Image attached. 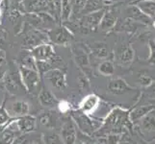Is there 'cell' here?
Returning a JSON list of instances; mask_svg holds the SVG:
<instances>
[{
    "instance_id": "6",
    "label": "cell",
    "mask_w": 155,
    "mask_h": 144,
    "mask_svg": "<svg viewBox=\"0 0 155 144\" xmlns=\"http://www.w3.org/2000/svg\"><path fill=\"white\" fill-rule=\"evenodd\" d=\"M106 90L109 94L115 96H120L130 92L137 91V89L135 88L131 87L124 79H122L120 77L110 79L108 84H107Z\"/></svg>"
},
{
    "instance_id": "21",
    "label": "cell",
    "mask_w": 155,
    "mask_h": 144,
    "mask_svg": "<svg viewBox=\"0 0 155 144\" xmlns=\"http://www.w3.org/2000/svg\"><path fill=\"white\" fill-rule=\"evenodd\" d=\"M108 3L109 1H106V0H86L85 6L80 14L83 17V15L97 12V11H100L102 9H106Z\"/></svg>"
},
{
    "instance_id": "13",
    "label": "cell",
    "mask_w": 155,
    "mask_h": 144,
    "mask_svg": "<svg viewBox=\"0 0 155 144\" xmlns=\"http://www.w3.org/2000/svg\"><path fill=\"white\" fill-rule=\"evenodd\" d=\"M30 51L36 61H48L55 55L54 47L49 42L39 44Z\"/></svg>"
},
{
    "instance_id": "2",
    "label": "cell",
    "mask_w": 155,
    "mask_h": 144,
    "mask_svg": "<svg viewBox=\"0 0 155 144\" xmlns=\"http://www.w3.org/2000/svg\"><path fill=\"white\" fill-rule=\"evenodd\" d=\"M133 132L147 143L155 140V110L133 125Z\"/></svg>"
},
{
    "instance_id": "35",
    "label": "cell",
    "mask_w": 155,
    "mask_h": 144,
    "mask_svg": "<svg viewBox=\"0 0 155 144\" xmlns=\"http://www.w3.org/2000/svg\"><path fill=\"white\" fill-rule=\"evenodd\" d=\"M142 95H146L147 98L149 100H155V82L151 85L150 87H148L145 92H141Z\"/></svg>"
},
{
    "instance_id": "10",
    "label": "cell",
    "mask_w": 155,
    "mask_h": 144,
    "mask_svg": "<svg viewBox=\"0 0 155 144\" xmlns=\"http://www.w3.org/2000/svg\"><path fill=\"white\" fill-rule=\"evenodd\" d=\"M106 9H102L97 12H94L92 14H89L83 17L78 20L80 26L82 27L85 33H88L89 31H94L95 29H98V26L102 17L105 13Z\"/></svg>"
},
{
    "instance_id": "34",
    "label": "cell",
    "mask_w": 155,
    "mask_h": 144,
    "mask_svg": "<svg viewBox=\"0 0 155 144\" xmlns=\"http://www.w3.org/2000/svg\"><path fill=\"white\" fill-rule=\"evenodd\" d=\"M57 108L59 109V110H60V113L62 114H67L68 111H69L71 110V104H69V102H68V101L66 100H60V102H59Z\"/></svg>"
},
{
    "instance_id": "33",
    "label": "cell",
    "mask_w": 155,
    "mask_h": 144,
    "mask_svg": "<svg viewBox=\"0 0 155 144\" xmlns=\"http://www.w3.org/2000/svg\"><path fill=\"white\" fill-rule=\"evenodd\" d=\"M8 62L6 61V59H5L4 56L0 57V82L2 81L4 79L5 75H6V73L8 71Z\"/></svg>"
},
{
    "instance_id": "3",
    "label": "cell",
    "mask_w": 155,
    "mask_h": 144,
    "mask_svg": "<svg viewBox=\"0 0 155 144\" xmlns=\"http://www.w3.org/2000/svg\"><path fill=\"white\" fill-rule=\"evenodd\" d=\"M46 35L51 43L57 45H69L74 39L73 33L64 24L53 27L47 32Z\"/></svg>"
},
{
    "instance_id": "27",
    "label": "cell",
    "mask_w": 155,
    "mask_h": 144,
    "mask_svg": "<svg viewBox=\"0 0 155 144\" xmlns=\"http://www.w3.org/2000/svg\"><path fill=\"white\" fill-rule=\"evenodd\" d=\"M136 80H137V83L139 84V86L143 88H147L155 82V78L151 74L147 73L146 71L138 72L136 74Z\"/></svg>"
},
{
    "instance_id": "29",
    "label": "cell",
    "mask_w": 155,
    "mask_h": 144,
    "mask_svg": "<svg viewBox=\"0 0 155 144\" xmlns=\"http://www.w3.org/2000/svg\"><path fill=\"white\" fill-rule=\"evenodd\" d=\"M41 139L45 144H63L60 135H58L53 130H48L46 133H44L41 136Z\"/></svg>"
},
{
    "instance_id": "7",
    "label": "cell",
    "mask_w": 155,
    "mask_h": 144,
    "mask_svg": "<svg viewBox=\"0 0 155 144\" xmlns=\"http://www.w3.org/2000/svg\"><path fill=\"white\" fill-rule=\"evenodd\" d=\"M13 124L19 135L31 134L37 131V118L30 114L15 117Z\"/></svg>"
},
{
    "instance_id": "18",
    "label": "cell",
    "mask_w": 155,
    "mask_h": 144,
    "mask_svg": "<svg viewBox=\"0 0 155 144\" xmlns=\"http://www.w3.org/2000/svg\"><path fill=\"white\" fill-rule=\"evenodd\" d=\"M125 13H126L127 18H130L134 21H137V22L142 23L146 26L147 24H150L152 21V18H150L146 14H143L136 5H130V6H128L126 8Z\"/></svg>"
},
{
    "instance_id": "17",
    "label": "cell",
    "mask_w": 155,
    "mask_h": 144,
    "mask_svg": "<svg viewBox=\"0 0 155 144\" xmlns=\"http://www.w3.org/2000/svg\"><path fill=\"white\" fill-rule=\"evenodd\" d=\"M117 22V15L114 9H106L105 13L101 19L98 29L102 32H109L110 30L114 29Z\"/></svg>"
},
{
    "instance_id": "31",
    "label": "cell",
    "mask_w": 155,
    "mask_h": 144,
    "mask_svg": "<svg viewBox=\"0 0 155 144\" xmlns=\"http://www.w3.org/2000/svg\"><path fill=\"white\" fill-rule=\"evenodd\" d=\"M117 144H138L137 140L130 134V131H126L120 134V140Z\"/></svg>"
},
{
    "instance_id": "36",
    "label": "cell",
    "mask_w": 155,
    "mask_h": 144,
    "mask_svg": "<svg viewBox=\"0 0 155 144\" xmlns=\"http://www.w3.org/2000/svg\"><path fill=\"white\" fill-rule=\"evenodd\" d=\"M149 49H150V55L148 57V62L155 65V42L153 40L149 41Z\"/></svg>"
},
{
    "instance_id": "37",
    "label": "cell",
    "mask_w": 155,
    "mask_h": 144,
    "mask_svg": "<svg viewBox=\"0 0 155 144\" xmlns=\"http://www.w3.org/2000/svg\"><path fill=\"white\" fill-rule=\"evenodd\" d=\"M5 40H6V33L3 31H0V50L2 51L3 45L5 43Z\"/></svg>"
},
{
    "instance_id": "8",
    "label": "cell",
    "mask_w": 155,
    "mask_h": 144,
    "mask_svg": "<svg viewBox=\"0 0 155 144\" xmlns=\"http://www.w3.org/2000/svg\"><path fill=\"white\" fill-rule=\"evenodd\" d=\"M60 136L63 144H75L77 140V126L71 117L67 118L61 126Z\"/></svg>"
},
{
    "instance_id": "32",
    "label": "cell",
    "mask_w": 155,
    "mask_h": 144,
    "mask_svg": "<svg viewBox=\"0 0 155 144\" xmlns=\"http://www.w3.org/2000/svg\"><path fill=\"white\" fill-rule=\"evenodd\" d=\"M86 0H72V12L71 15H73L74 18H77V15L81 13V11L83 10Z\"/></svg>"
},
{
    "instance_id": "41",
    "label": "cell",
    "mask_w": 155,
    "mask_h": 144,
    "mask_svg": "<svg viewBox=\"0 0 155 144\" xmlns=\"http://www.w3.org/2000/svg\"><path fill=\"white\" fill-rule=\"evenodd\" d=\"M140 1H147V0H137L136 2H140Z\"/></svg>"
},
{
    "instance_id": "12",
    "label": "cell",
    "mask_w": 155,
    "mask_h": 144,
    "mask_svg": "<svg viewBox=\"0 0 155 144\" xmlns=\"http://www.w3.org/2000/svg\"><path fill=\"white\" fill-rule=\"evenodd\" d=\"M47 40H48L47 35L42 34L41 31L33 29L29 31L28 33L25 35L23 39V44H24L25 49L31 50V49H33L34 47L38 46L39 44L45 43Z\"/></svg>"
},
{
    "instance_id": "23",
    "label": "cell",
    "mask_w": 155,
    "mask_h": 144,
    "mask_svg": "<svg viewBox=\"0 0 155 144\" xmlns=\"http://www.w3.org/2000/svg\"><path fill=\"white\" fill-rule=\"evenodd\" d=\"M143 25L142 23H139L137 21H134L130 18H126L124 20H121L120 21L119 23L117 22L115 28L117 27V31H124V32H127V33L129 34H134L135 32L139 29V27H143Z\"/></svg>"
},
{
    "instance_id": "11",
    "label": "cell",
    "mask_w": 155,
    "mask_h": 144,
    "mask_svg": "<svg viewBox=\"0 0 155 144\" xmlns=\"http://www.w3.org/2000/svg\"><path fill=\"white\" fill-rule=\"evenodd\" d=\"M117 62L122 66H128L134 61L135 52L130 43L121 44L117 47V49L115 53Z\"/></svg>"
},
{
    "instance_id": "19",
    "label": "cell",
    "mask_w": 155,
    "mask_h": 144,
    "mask_svg": "<svg viewBox=\"0 0 155 144\" xmlns=\"http://www.w3.org/2000/svg\"><path fill=\"white\" fill-rule=\"evenodd\" d=\"M17 65L19 66H22L25 68H29V69H33V70L38 71V68H37V62L34 57L32 56L31 51L27 49H23L19 53V55L18 57V62Z\"/></svg>"
},
{
    "instance_id": "15",
    "label": "cell",
    "mask_w": 155,
    "mask_h": 144,
    "mask_svg": "<svg viewBox=\"0 0 155 144\" xmlns=\"http://www.w3.org/2000/svg\"><path fill=\"white\" fill-rule=\"evenodd\" d=\"M155 110V105L152 103H143L140 106L135 105V107L129 111V119L132 125H134L135 123L143 118V116H146L147 114H149L150 111Z\"/></svg>"
},
{
    "instance_id": "30",
    "label": "cell",
    "mask_w": 155,
    "mask_h": 144,
    "mask_svg": "<svg viewBox=\"0 0 155 144\" xmlns=\"http://www.w3.org/2000/svg\"><path fill=\"white\" fill-rule=\"evenodd\" d=\"M6 95L4 96V99L2 101V103L0 104V127L6 125L8 122L12 119L10 117V114L8 113V110H6Z\"/></svg>"
},
{
    "instance_id": "22",
    "label": "cell",
    "mask_w": 155,
    "mask_h": 144,
    "mask_svg": "<svg viewBox=\"0 0 155 144\" xmlns=\"http://www.w3.org/2000/svg\"><path fill=\"white\" fill-rule=\"evenodd\" d=\"M88 50L97 59H104L107 60V58L110 56V51L108 46L105 42H94L91 46L88 47Z\"/></svg>"
},
{
    "instance_id": "44",
    "label": "cell",
    "mask_w": 155,
    "mask_h": 144,
    "mask_svg": "<svg viewBox=\"0 0 155 144\" xmlns=\"http://www.w3.org/2000/svg\"><path fill=\"white\" fill-rule=\"evenodd\" d=\"M1 1H2V0H0V3H1Z\"/></svg>"
},
{
    "instance_id": "39",
    "label": "cell",
    "mask_w": 155,
    "mask_h": 144,
    "mask_svg": "<svg viewBox=\"0 0 155 144\" xmlns=\"http://www.w3.org/2000/svg\"><path fill=\"white\" fill-rule=\"evenodd\" d=\"M29 144H41V143L39 142L38 139H31V141H30Z\"/></svg>"
},
{
    "instance_id": "28",
    "label": "cell",
    "mask_w": 155,
    "mask_h": 144,
    "mask_svg": "<svg viewBox=\"0 0 155 144\" xmlns=\"http://www.w3.org/2000/svg\"><path fill=\"white\" fill-rule=\"evenodd\" d=\"M72 12V0H62L61 5V18L63 22H68L71 17Z\"/></svg>"
},
{
    "instance_id": "20",
    "label": "cell",
    "mask_w": 155,
    "mask_h": 144,
    "mask_svg": "<svg viewBox=\"0 0 155 144\" xmlns=\"http://www.w3.org/2000/svg\"><path fill=\"white\" fill-rule=\"evenodd\" d=\"M39 122L41 126L46 128L47 130H54L56 127L57 116L56 113L51 110H46L41 111L39 115Z\"/></svg>"
},
{
    "instance_id": "43",
    "label": "cell",
    "mask_w": 155,
    "mask_h": 144,
    "mask_svg": "<svg viewBox=\"0 0 155 144\" xmlns=\"http://www.w3.org/2000/svg\"><path fill=\"white\" fill-rule=\"evenodd\" d=\"M2 128H3V126H1V127H0V131H1V130H2Z\"/></svg>"
},
{
    "instance_id": "4",
    "label": "cell",
    "mask_w": 155,
    "mask_h": 144,
    "mask_svg": "<svg viewBox=\"0 0 155 144\" xmlns=\"http://www.w3.org/2000/svg\"><path fill=\"white\" fill-rule=\"evenodd\" d=\"M72 55L76 65L78 66L80 70L82 71V74H84L88 79H90L94 74V71L92 66H91L90 58L86 49L80 44L74 45L72 47Z\"/></svg>"
},
{
    "instance_id": "42",
    "label": "cell",
    "mask_w": 155,
    "mask_h": 144,
    "mask_svg": "<svg viewBox=\"0 0 155 144\" xmlns=\"http://www.w3.org/2000/svg\"><path fill=\"white\" fill-rule=\"evenodd\" d=\"M0 17H1V7H0Z\"/></svg>"
},
{
    "instance_id": "40",
    "label": "cell",
    "mask_w": 155,
    "mask_h": 144,
    "mask_svg": "<svg viewBox=\"0 0 155 144\" xmlns=\"http://www.w3.org/2000/svg\"><path fill=\"white\" fill-rule=\"evenodd\" d=\"M2 56H4V54H3V52L0 50V57H2Z\"/></svg>"
},
{
    "instance_id": "9",
    "label": "cell",
    "mask_w": 155,
    "mask_h": 144,
    "mask_svg": "<svg viewBox=\"0 0 155 144\" xmlns=\"http://www.w3.org/2000/svg\"><path fill=\"white\" fill-rule=\"evenodd\" d=\"M45 78L50 83L51 86L59 90H64L68 88L67 74L65 69L54 68L45 74Z\"/></svg>"
},
{
    "instance_id": "16",
    "label": "cell",
    "mask_w": 155,
    "mask_h": 144,
    "mask_svg": "<svg viewBox=\"0 0 155 144\" xmlns=\"http://www.w3.org/2000/svg\"><path fill=\"white\" fill-rule=\"evenodd\" d=\"M38 100L41 106L47 109H53L58 106L60 100L53 94L50 90L47 89L45 86H41L38 92Z\"/></svg>"
},
{
    "instance_id": "5",
    "label": "cell",
    "mask_w": 155,
    "mask_h": 144,
    "mask_svg": "<svg viewBox=\"0 0 155 144\" xmlns=\"http://www.w3.org/2000/svg\"><path fill=\"white\" fill-rule=\"evenodd\" d=\"M18 66L21 80L24 85V87L27 90V92L35 94L38 91V88L41 84V75L37 70H33V69L25 68L22 66Z\"/></svg>"
},
{
    "instance_id": "45",
    "label": "cell",
    "mask_w": 155,
    "mask_h": 144,
    "mask_svg": "<svg viewBox=\"0 0 155 144\" xmlns=\"http://www.w3.org/2000/svg\"></svg>"
},
{
    "instance_id": "24",
    "label": "cell",
    "mask_w": 155,
    "mask_h": 144,
    "mask_svg": "<svg viewBox=\"0 0 155 144\" xmlns=\"http://www.w3.org/2000/svg\"><path fill=\"white\" fill-rule=\"evenodd\" d=\"M11 111L17 115L15 117L27 115L30 113V105L25 100H17L11 105Z\"/></svg>"
},
{
    "instance_id": "38",
    "label": "cell",
    "mask_w": 155,
    "mask_h": 144,
    "mask_svg": "<svg viewBox=\"0 0 155 144\" xmlns=\"http://www.w3.org/2000/svg\"><path fill=\"white\" fill-rule=\"evenodd\" d=\"M8 1H9L10 6L12 7L13 9H15L21 3V1H22V0H7V2Z\"/></svg>"
},
{
    "instance_id": "25",
    "label": "cell",
    "mask_w": 155,
    "mask_h": 144,
    "mask_svg": "<svg viewBox=\"0 0 155 144\" xmlns=\"http://www.w3.org/2000/svg\"><path fill=\"white\" fill-rule=\"evenodd\" d=\"M136 6L140 9L143 14L148 15L150 18H155V0H147V1L137 2Z\"/></svg>"
},
{
    "instance_id": "26",
    "label": "cell",
    "mask_w": 155,
    "mask_h": 144,
    "mask_svg": "<svg viewBox=\"0 0 155 144\" xmlns=\"http://www.w3.org/2000/svg\"><path fill=\"white\" fill-rule=\"evenodd\" d=\"M99 74L105 77H111L115 74V66L111 60H104L97 66Z\"/></svg>"
},
{
    "instance_id": "14",
    "label": "cell",
    "mask_w": 155,
    "mask_h": 144,
    "mask_svg": "<svg viewBox=\"0 0 155 144\" xmlns=\"http://www.w3.org/2000/svg\"><path fill=\"white\" fill-rule=\"evenodd\" d=\"M100 105V98L97 94L95 93H91L82 99V101L79 104V109L81 113H83L86 115H90L93 114L94 111L98 108Z\"/></svg>"
},
{
    "instance_id": "1",
    "label": "cell",
    "mask_w": 155,
    "mask_h": 144,
    "mask_svg": "<svg viewBox=\"0 0 155 144\" xmlns=\"http://www.w3.org/2000/svg\"><path fill=\"white\" fill-rule=\"evenodd\" d=\"M8 71L4 79L1 81L3 84V88L9 94H15L19 91H22V90L25 93H27V90H26L22 80H21L20 72L17 62H10L8 63Z\"/></svg>"
}]
</instances>
